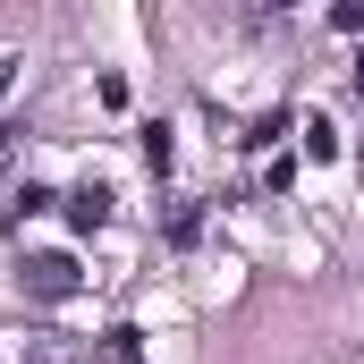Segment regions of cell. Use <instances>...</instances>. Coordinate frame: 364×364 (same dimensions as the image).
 I'll return each mask as SVG.
<instances>
[{"label": "cell", "instance_id": "cell-7", "mask_svg": "<svg viewBox=\"0 0 364 364\" xmlns=\"http://www.w3.org/2000/svg\"><path fill=\"white\" fill-rule=\"evenodd\" d=\"M9 85H17V51H0V102H9Z\"/></svg>", "mask_w": 364, "mask_h": 364}, {"label": "cell", "instance_id": "cell-1", "mask_svg": "<svg viewBox=\"0 0 364 364\" xmlns=\"http://www.w3.org/2000/svg\"><path fill=\"white\" fill-rule=\"evenodd\" d=\"M26 288H34V296H77V288H85V272H77V263H68V255H26Z\"/></svg>", "mask_w": 364, "mask_h": 364}, {"label": "cell", "instance_id": "cell-3", "mask_svg": "<svg viewBox=\"0 0 364 364\" xmlns=\"http://www.w3.org/2000/svg\"><path fill=\"white\" fill-rule=\"evenodd\" d=\"M93 364H144V331H136V322H110L102 348H93Z\"/></svg>", "mask_w": 364, "mask_h": 364}, {"label": "cell", "instance_id": "cell-2", "mask_svg": "<svg viewBox=\"0 0 364 364\" xmlns=\"http://www.w3.org/2000/svg\"><path fill=\"white\" fill-rule=\"evenodd\" d=\"M161 237H170V246H195V237H203V195H170Z\"/></svg>", "mask_w": 364, "mask_h": 364}, {"label": "cell", "instance_id": "cell-6", "mask_svg": "<svg viewBox=\"0 0 364 364\" xmlns=\"http://www.w3.org/2000/svg\"><path fill=\"white\" fill-rule=\"evenodd\" d=\"M305 153L331 161V153H339V127H331V119H305Z\"/></svg>", "mask_w": 364, "mask_h": 364}, {"label": "cell", "instance_id": "cell-8", "mask_svg": "<svg viewBox=\"0 0 364 364\" xmlns=\"http://www.w3.org/2000/svg\"><path fill=\"white\" fill-rule=\"evenodd\" d=\"M9 161H17V144H9V136H0V178H9Z\"/></svg>", "mask_w": 364, "mask_h": 364}, {"label": "cell", "instance_id": "cell-5", "mask_svg": "<svg viewBox=\"0 0 364 364\" xmlns=\"http://www.w3.org/2000/svg\"><path fill=\"white\" fill-rule=\"evenodd\" d=\"M68 220H77V229H102V220H110V195H102V186H77V195H68Z\"/></svg>", "mask_w": 364, "mask_h": 364}, {"label": "cell", "instance_id": "cell-4", "mask_svg": "<svg viewBox=\"0 0 364 364\" xmlns=\"http://www.w3.org/2000/svg\"><path fill=\"white\" fill-rule=\"evenodd\" d=\"M26 364H85V348L68 331H26Z\"/></svg>", "mask_w": 364, "mask_h": 364}]
</instances>
